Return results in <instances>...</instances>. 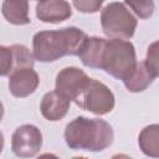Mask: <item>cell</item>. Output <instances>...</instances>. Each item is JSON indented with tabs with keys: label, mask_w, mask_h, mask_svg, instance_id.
<instances>
[{
	"label": "cell",
	"mask_w": 159,
	"mask_h": 159,
	"mask_svg": "<svg viewBox=\"0 0 159 159\" xmlns=\"http://www.w3.org/2000/svg\"><path fill=\"white\" fill-rule=\"evenodd\" d=\"M2 149H4V135L0 132V153L2 152Z\"/></svg>",
	"instance_id": "19"
},
{
	"label": "cell",
	"mask_w": 159,
	"mask_h": 159,
	"mask_svg": "<svg viewBox=\"0 0 159 159\" xmlns=\"http://www.w3.org/2000/svg\"><path fill=\"white\" fill-rule=\"evenodd\" d=\"M124 4L139 19H149L155 10L154 0H124Z\"/></svg>",
	"instance_id": "16"
},
{
	"label": "cell",
	"mask_w": 159,
	"mask_h": 159,
	"mask_svg": "<svg viewBox=\"0 0 159 159\" xmlns=\"http://www.w3.org/2000/svg\"><path fill=\"white\" fill-rule=\"evenodd\" d=\"M88 81L89 77L81 68L66 67L57 73L55 81V89L76 103L84 87L87 86Z\"/></svg>",
	"instance_id": "7"
},
{
	"label": "cell",
	"mask_w": 159,
	"mask_h": 159,
	"mask_svg": "<svg viewBox=\"0 0 159 159\" xmlns=\"http://www.w3.org/2000/svg\"><path fill=\"white\" fill-rule=\"evenodd\" d=\"M155 78L157 77L147 68L144 61H142V62H137L134 68L122 81L129 92L139 93L145 91L154 82Z\"/></svg>",
	"instance_id": "13"
},
{
	"label": "cell",
	"mask_w": 159,
	"mask_h": 159,
	"mask_svg": "<svg viewBox=\"0 0 159 159\" xmlns=\"http://www.w3.org/2000/svg\"><path fill=\"white\" fill-rule=\"evenodd\" d=\"M76 104L97 116H104L113 111L116 98L113 92L102 82L89 78L83 92L76 101Z\"/></svg>",
	"instance_id": "5"
},
{
	"label": "cell",
	"mask_w": 159,
	"mask_h": 159,
	"mask_svg": "<svg viewBox=\"0 0 159 159\" xmlns=\"http://www.w3.org/2000/svg\"><path fill=\"white\" fill-rule=\"evenodd\" d=\"M42 147V133L34 124H22L11 137L12 153L19 158L35 157Z\"/></svg>",
	"instance_id": "6"
},
{
	"label": "cell",
	"mask_w": 159,
	"mask_h": 159,
	"mask_svg": "<svg viewBox=\"0 0 159 159\" xmlns=\"http://www.w3.org/2000/svg\"><path fill=\"white\" fill-rule=\"evenodd\" d=\"M35 58L32 52L24 45H0V77L9 76L14 70L34 67Z\"/></svg>",
	"instance_id": "8"
},
{
	"label": "cell",
	"mask_w": 159,
	"mask_h": 159,
	"mask_svg": "<svg viewBox=\"0 0 159 159\" xmlns=\"http://www.w3.org/2000/svg\"><path fill=\"white\" fill-rule=\"evenodd\" d=\"M39 84L40 77L34 67L16 68L9 75V91L14 97H27L37 89Z\"/></svg>",
	"instance_id": "9"
},
{
	"label": "cell",
	"mask_w": 159,
	"mask_h": 159,
	"mask_svg": "<svg viewBox=\"0 0 159 159\" xmlns=\"http://www.w3.org/2000/svg\"><path fill=\"white\" fill-rule=\"evenodd\" d=\"M106 45V39L91 36L84 40L77 56L86 67L89 68H102V57Z\"/></svg>",
	"instance_id": "12"
},
{
	"label": "cell",
	"mask_w": 159,
	"mask_h": 159,
	"mask_svg": "<svg viewBox=\"0 0 159 159\" xmlns=\"http://www.w3.org/2000/svg\"><path fill=\"white\" fill-rule=\"evenodd\" d=\"M137 63L135 48L128 40L111 39L106 40L102 68L117 80H123L134 68Z\"/></svg>",
	"instance_id": "3"
},
{
	"label": "cell",
	"mask_w": 159,
	"mask_h": 159,
	"mask_svg": "<svg viewBox=\"0 0 159 159\" xmlns=\"http://www.w3.org/2000/svg\"><path fill=\"white\" fill-rule=\"evenodd\" d=\"M2 116H4V106H2V103L0 102V122H1V119H2Z\"/></svg>",
	"instance_id": "20"
},
{
	"label": "cell",
	"mask_w": 159,
	"mask_h": 159,
	"mask_svg": "<svg viewBox=\"0 0 159 159\" xmlns=\"http://www.w3.org/2000/svg\"><path fill=\"white\" fill-rule=\"evenodd\" d=\"M1 12L5 20L12 25H27L31 21L27 0H4Z\"/></svg>",
	"instance_id": "14"
},
{
	"label": "cell",
	"mask_w": 159,
	"mask_h": 159,
	"mask_svg": "<svg viewBox=\"0 0 159 159\" xmlns=\"http://www.w3.org/2000/svg\"><path fill=\"white\" fill-rule=\"evenodd\" d=\"M70 104L71 101L67 97L53 89L43 94L40 104V111L45 119L50 122H57L67 114Z\"/></svg>",
	"instance_id": "11"
},
{
	"label": "cell",
	"mask_w": 159,
	"mask_h": 159,
	"mask_svg": "<svg viewBox=\"0 0 159 159\" xmlns=\"http://www.w3.org/2000/svg\"><path fill=\"white\" fill-rule=\"evenodd\" d=\"M138 144L140 150L153 158L159 157V125L150 124L142 129L138 137Z\"/></svg>",
	"instance_id": "15"
},
{
	"label": "cell",
	"mask_w": 159,
	"mask_h": 159,
	"mask_svg": "<svg viewBox=\"0 0 159 159\" xmlns=\"http://www.w3.org/2000/svg\"><path fill=\"white\" fill-rule=\"evenodd\" d=\"M104 0H73V6L83 14H93L101 10Z\"/></svg>",
	"instance_id": "18"
},
{
	"label": "cell",
	"mask_w": 159,
	"mask_h": 159,
	"mask_svg": "<svg viewBox=\"0 0 159 159\" xmlns=\"http://www.w3.org/2000/svg\"><path fill=\"white\" fill-rule=\"evenodd\" d=\"M147 68L155 76H159V66H158V41H154L147 51V57L144 60Z\"/></svg>",
	"instance_id": "17"
},
{
	"label": "cell",
	"mask_w": 159,
	"mask_h": 159,
	"mask_svg": "<svg viewBox=\"0 0 159 159\" xmlns=\"http://www.w3.org/2000/svg\"><path fill=\"white\" fill-rule=\"evenodd\" d=\"M138 21L122 2H111L101 11V26L109 39L129 40L137 29Z\"/></svg>",
	"instance_id": "4"
},
{
	"label": "cell",
	"mask_w": 159,
	"mask_h": 159,
	"mask_svg": "<svg viewBox=\"0 0 159 159\" xmlns=\"http://www.w3.org/2000/svg\"><path fill=\"white\" fill-rule=\"evenodd\" d=\"M63 137L73 150L102 152L113 143L114 133L108 122L80 116L66 125Z\"/></svg>",
	"instance_id": "2"
},
{
	"label": "cell",
	"mask_w": 159,
	"mask_h": 159,
	"mask_svg": "<svg viewBox=\"0 0 159 159\" xmlns=\"http://www.w3.org/2000/svg\"><path fill=\"white\" fill-rule=\"evenodd\" d=\"M37 1H40V0H37Z\"/></svg>",
	"instance_id": "21"
},
{
	"label": "cell",
	"mask_w": 159,
	"mask_h": 159,
	"mask_svg": "<svg viewBox=\"0 0 159 159\" xmlns=\"http://www.w3.org/2000/svg\"><path fill=\"white\" fill-rule=\"evenodd\" d=\"M36 16L42 22L58 24L72 16V9L66 0H40L36 5Z\"/></svg>",
	"instance_id": "10"
},
{
	"label": "cell",
	"mask_w": 159,
	"mask_h": 159,
	"mask_svg": "<svg viewBox=\"0 0 159 159\" xmlns=\"http://www.w3.org/2000/svg\"><path fill=\"white\" fill-rule=\"evenodd\" d=\"M86 39V32L75 26L40 31L32 37L34 58L40 62H53L66 55L76 56Z\"/></svg>",
	"instance_id": "1"
}]
</instances>
